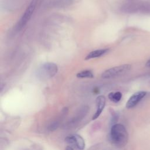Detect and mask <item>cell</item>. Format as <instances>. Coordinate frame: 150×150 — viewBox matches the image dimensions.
Segmentation results:
<instances>
[{"instance_id": "cell-1", "label": "cell", "mask_w": 150, "mask_h": 150, "mask_svg": "<svg viewBox=\"0 0 150 150\" xmlns=\"http://www.w3.org/2000/svg\"><path fill=\"white\" fill-rule=\"evenodd\" d=\"M110 136L112 142L115 145L122 147L127 144L128 135L124 125L121 124H116L111 127Z\"/></svg>"}, {"instance_id": "cell-2", "label": "cell", "mask_w": 150, "mask_h": 150, "mask_svg": "<svg viewBox=\"0 0 150 150\" xmlns=\"http://www.w3.org/2000/svg\"><path fill=\"white\" fill-rule=\"evenodd\" d=\"M38 1V0H32V1L27 7L25 12L20 19V20L16 23L15 27L16 31H21L29 22L36 9Z\"/></svg>"}, {"instance_id": "cell-3", "label": "cell", "mask_w": 150, "mask_h": 150, "mask_svg": "<svg viewBox=\"0 0 150 150\" xmlns=\"http://www.w3.org/2000/svg\"><path fill=\"white\" fill-rule=\"evenodd\" d=\"M58 71L57 65L52 62H47L41 65L38 68L37 75L40 78L48 79L53 77L58 73Z\"/></svg>"}, {"instance_id": "cell-4", "label": "cell", "mask_w": 150, "mask_h": 150, "mask_svg": "<svg viewBox=\"0 0 150 150\" xmlns=\"http://www.w3.org/2000/svg\"><path fill=\"white\" fill-rule=\"evenodd\" d=\"M131 69L130 65H123L118 66L111 68L105 70L102 74L103 79L114 78L120 75L125 74Z\"/></svg>"}, {"instance_id": "cell-5", "label": "cell", "mask_w": 150, "mask_h": 150, "mask_svg": "<svg viewBox=\"0 0 150 150\" xmlns=\"http://www.w3.org/2000/svg\"><path fill=\"white\" fill-rule=\"evenodd\" d=\"M65 141L69 144L73 145L80 150H83L85 148L84 139L78 134H74L67 137Z\"/></svg>"}, {"instance_id": "cell-6", "label": "cell", "mask_w": 150, "mask_h": 150, "mask_svg": "<svg viewBox=\"0 0 150 150\" xmlns=\"http://www.w3.org/2000/svg\"><path fill=\"white\" fill-rule=\"evenodd\" d=\"M147 93L144 91H140L135 93L130 97L126 103V107L127 108H131L135 107L146 95Z\"/></svg>"}, {"instance_id": "cell-7", "label": "cell", "mask_w": 150, "mask_h": 150, "mask_svg": "<svg viewBox=\"0 0 150 150\" xmlns=\"http://www.w3.org/2000/svg\"><path fill=\"white\" fill-rule=\"evenodd\" d=\"M106 97L104 96H99L97 97L96 100V111L93 116L92 119L93 120L97 119L102 114V112L106 106Z\"/></svg>"}, {"instance_id": "cell-8", "label": "cell", "mask_w": 150, "mask_h": 150, "mask_svg": "<svg viewBox=\"0 0 150 150\" xmlns=\"http://www.w3.org/2000/svg\"><path fill=\"white\" fill-rule=\"evenodd\" d=\"M109 51V49H100L97 50H93L90 52L85 58V60H89L91 59H95L97 58H100L101 56L104 55Z\"/></svg>"}, {"instance_id": "cell-9", "label": "cell", "mask_w": 150, "mask_h": 150, "mask_svg": "<svg viewBox=\"0 0 150 150\" xmlns=\"http://www.w3.org/2000/svg\"><path fill=\"white\" fill-rule=\"evenodd\" d=\"M77 78H80V79H84V78H93L94 74L93 72L90 70H85L81 71L79 72L77 75Z\"/></svg>"}, {"instance_id": "cell-10", "label": "cell", "mask_w": 150, "mask_h": 150, "mask_svg": "<svg viewBox=\"0 0 150 150\" xmlns=\"http://www.w3.org/2000/svg\"><path fill=\"white\" fill-rule=\"evenodd\" d=\"M122 94L120 91L115 92V93H110L108 95V98L111 101L115 103H117L121 99Z\"/></svg>"}, {"instance_id": "cell-11", "label": "cell", "mask_w": 150, "mask_h": 150, "mask_svg": "<svg viewBox=\"0 0 150 150\" xmlns=\"http://www.w3.org/2000/svg\"><path fill=\"white\" fill-rule=\"evenodd\" d=\"M146 66L148 68H150V59L146 63Z\"/></svg>"}, {"instance_id": "cell-12", "label": "cell", "mask_w": 150, "mask_h": 150, "mask_svg": "<svg viewBox=\"0 0 150 150\" xmlns=\"http://www.w3.org/2000/svg\"><path fill=\"white\" fill-rule=\"evenodd\" d=\"M66 150H73V149L71 146H68L66 148Z\"/></svg>"}]
</instances>
